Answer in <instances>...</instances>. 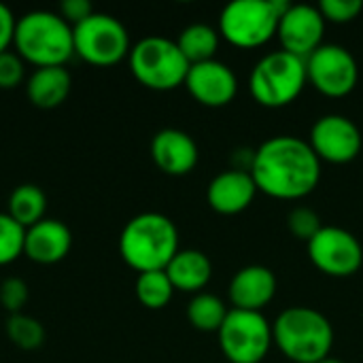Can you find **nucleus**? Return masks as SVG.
<instances>
[{"mask_svg":"<svg viewBox=\"0 0 363 363\" xmlns=\"http://www.w3.org/2000/svg\"><path fill=\"white\" fill-rule=\"evenodd\" d=\"M257 191L277 200H302L321 181V160L308 140L281 134L264 140L249 168Z\"/></svg>","mask_w":363,"mask_h":363,"instance_id":"nucleus-1","label":"nucleus"},{"mask_svg":"<svg viewBox=\"0 0 363 363\" xmlns=\"http://www.w3.org/2000/svg\"><path fill=\"white\" fill-rule=\"evenodd\" d=\"M119 253L138 274L166 270L170 259L179 253V230L174 221L162 213H140L123 225Z\"/></svg>","mask_w":363,"mask_h":363,"instance_id":"nucleus-2","label":"nucleus"},{"mask_svg":"<svg viewBox=\"0 0 363 363\" xmlns=\"http://www.w3.org/2000/svg\"><path fill=\"white\" fill-rule=\"evenodd\" d=\"M15 53L36 68L64 66L74 55L72 26L51 11H30L17 19Z\"/></svg>","mask_w":363,"mask_h":363,"instance_id":"nucleus-3","label":"nucleus"},{"mask_svg":"<svg viewBox=\"0 0 363 363\" xmlns=\"http://www.w3.org/2000/svg\"><path fill=\"white\" fill-rule=\"evenodd\" d=\"M272 338L289 362L317 363L332 353L334 328L323 313L308 306H291L272 323Z\"/></svg>","mask_w":363,"mask_h":363,"instance_id":"nucleus-4","label":"nucleus"},{"mask_svg":"<svg viewBox=\"0 0 363 363\" xmlns=\"http://www.w3.org/2000/svg\"><path fill=\"white\" fill-rule=\"evenodd\" d=\"M306 83V60L281 49L266 53L255 62L249 77V91L257 104L266 108H283L300 98Z\"/></svg>","mask_w":363,"mask_h":363,"instance_id":"nucleus-5","label":"nucleus"},{"mask_svg":"<svg viewBox=\"0 0 363 363\" xmlns=\"http://www.w3.org/2000/svg\"><path fill=\"white\" fill-rule=\"evenodd\" d=\"M287 0H234L219 15V34L238 49H257L272 40Z\"/></svg>","mask_w":363,"mask_h":363,"instance_id":"nucleus-6","label":"nucleus"},{"mask_svg":"<svg viewBox=\"0 0 363 363\" xmlns=\"http://www.w3.org/2000/svg\"><path fill=\"white\" fill-rule=\"evenodd\" d=\"M128 62L134 79L153 91H170L185 85L191 66L181 53L177 40L166 36H147L138 40L130 49Z\"/></svg>","mask_w":363,"mask_h":363,"instance_id":"nucleus-7","label":"nucleus"},{"mask_svg":"<svg viewBox=\"0 0 363 363\" xmlns=\"http://www.w3.org/2000/svg\"><path fill=\"white\" fill-rule=\"evenodd\" d=\"M217 336L219 349L230 363H262L274 345L272 323L253 311L230 308Z\"/></svg>","mask_w":363,"mask_h":363,"instance_id":"nucleus-8","label":"nucleus"},{"mask_svg":"<svg viewBox=\"0 0 363 363\" xmlns=\"http://www.w3.org/2000/svg\"><path fill=\"white\" fill-rule=\"evenodd\" d=\"M74 55L91 66H113L130 55V34L125 26L106 13H94L72 28Z\"/></svg>","mask_w":363,"mask_h":363,"instance_id":"nucleus-9","label":"nucleus"},{"mask_svg":"<svg viewBox=\"0 0 363 363\" xmlns=\"http://www.w3.org/2000/svg\"><path fill=\"white\" fill-rule=\"evenodd\" d=\"M308 83L328 98L349 96L359 81V66L355 55L342 45H321L306 57Z\"/></svg>","mask_w":363,"mask_h":363,"instance_id":"nucleus-10","label":"nucleus"},{"mask_svg":"<svg viewBox=\"0 0 363 363\" xmlns=\"http://www.w3.org/2000/svg\"><path fill=\"white\" fill-rule=\"evenodd\" d=\"M308 257L317 270L334 279L353 277L363 264L362 242L345 228L323 225L319 234L306 242Z\"/></svg>","mask_w":363,"mask_h":363,"instance_id":"nucleus-11","label":"nucleus"},{"mask_svg":"<svg viewBox=\"0 0 363 363\" xmlns=\"http://www.w3.org/2000/svg\"><path fill=\"white\" fill-rule=\"evenodd\" d=\"M308 145L321 162L349 164L362 153V132L347 115L330 113L319 117L311 128Z\"/></svg>","mask_w":363,"mask_h":363,"instance_id":"nucleus-12","label":"nucleus"},{"mask_svg":"<svg viewBox=\"0 0 363 363\" xmlns=\"http://www.w3.org/2000/svg\"><path fill=\"white\" fill-rule=\"evenodd\" d=\"M325 23L328 21L323 19L319 6L291 4L279 19L277 36L281 40V49L306 60L323 45Z\"/></svg>","mask_w":363,"mask_h":363,"instance_id":"nucleus-13","label":"nucleus"},{"mask_svg":"<svg viewBox=\"0 0 363 363\" xmlns=\"http://www.w3.org/2000/svg\"><path fill=\"white\" fill-rule=\"evenodd\" d=\"M185 87L196 102L208 108L228 106L238 94V79L234 70L219 62L208 60L200 64H191L185 77Z\"/></svg>","mask_w":363,"mask_h":363,"instance_id":"nucleus-14","label":"nucleus"},{"mask_svg":"<svg viewBox=\"0 0 363 363\" xmlns=\"http://www.w3.org/2000/svg\"><path fill=\"white\" fill-rule=\"evenodd\" d=\"M198 157L196 140L183 130L164 128L151 140V160L164 174L185 177L196 168Z\"/></svg>","mask_w":363,"mask_h":363,"instance_id":"nucleus-15","label":"nucleus"},{"mask_svg":"<svg viewBox=\"0 0 363 363\" xmlns=\"http://www.w3.org/2000/svg\"><path fill=\"white\" fill-rule=\"evenodd\" d=\"M257 185L249 170H223L219 172L206 189L208 206L219 215H238L251 206L255 200Z\"/></svg>","mask_w":363,"mask_h":363,"instance_id":"nucleus-16","label":"nucleus"},{"mask_svg":"<svg viewBox=\"0 0 363 363\" xmlns=\"http://www.w3.org/2000/svg\"><path fill=\"white\" fill-rule=\"evenodd\" d=\"M277 287L279 283L270 268L257 264L245 266L234 274L228 289L232 308L262 313V308H266L274 300Z\"/></svg>","mask_w":363,"mask_h":363,"instance_id":"nucleus-17","label":"nucleus"},{"mask_svg":"<svg viewBox=\"0 0 363 363\" xmlns=\"http://www.w3.org/2000/svg\"><path fill=\"white\" fill-rule=\"evenodd\" d=\"M70 247H72V234L57 219L45 217L43 221L26 230L23 255L36 264L43 266L57 264L70 253Z\"/></svg>","mask_w":363,"mask_h":363,"instance_id":"nucleus-18","label":"nucleus"},{"mask_svg":"<svg viewBox=\"0 0 363 363\" xmlns=\"http://www.w3.org/2000/svg\"><path fill=\"white\" fill-rule=\"evenodd\" d=\"M166 274L174 291L202 294L213 279V264L208 255L198 249H179V253L166 266Z\"/></svg>","mask_w":363,"mask_h":363,"instance_id":"nucleus-19","label":"nucleus"},{"mask_svg":"<svg viewBox=\"0 0 363 363\" xmlns=\"http://www.w3.org/2000/svg\"><path fill=\"white\" fill-rule=\"evenodd\" d=\"M72 87V77L66 66H47L36 68L26 81V96L36 108H55L60 106Z\"/></svg>","mask_w":363,"mask_h":363,"instance_id":"nucleus-20","label":"nucleus"},{"mask_svg":"<svg viewBox=\"0 0 363 363\" xmlns=\"http://www.w3.org/2000/svg\"><path fill=\"white\" fill-rule=\"evenodd\" d=\"M6 213L21 225V228H32L38 221L45 219L47 213V196L38 185L23 183L15 187L9 196V208Z\"/></svg>","mask_w":363,"mask_h":363,"instance_id":"nucleus-21","label":"nucleus"},{"mask_svg":"<svg viewBox=\"0 0 363 363\" xmlns=\"http://www.w3.org/2000/svg\"><path fill=\"white\" fill-rule=\"evenodd\" d=\"M219 38L221 34L213 26L191 23L179 34L177 45L189 64H200V62L215 60V53L219 49Z\"/></svg>","mask_w":363,"mask_h":363,"instance_id":"nucleus-22","label":"nucleus"},{"mask_svg":"<svg viewBox=\"0 0 363 363\" xmlns=\"http://www.w3.org/2000/svg\"><path fill=\"white\" fill-rule=\"evenodd\" d=\"M230 308L215 294H196L187 304V321L200 332H219Z\"/></svg>","mask_w":363,"mask_h":363,"instance_id":"nucleus-23","label":"nucleus"},{"mask_svg":"<svg viewBox=\"0 0 363 363\" xmlns=\"http://www.w3.org/2000/svg\"><path fill=\"white\" fill-rule=\"evenodd\" d=\"M134 291H136L138 302L149 311H160V308L168 306V302L174 296V287H172L166 270H153V272L138 274Z\"/></svg>","mask_w":363,"mask_h":363,"instance_id":"nucleus-24","label":"nucleus"},{"mask_svg":"<svg viewBox=\"0 0 363 363\" xmlns=\"http://www.w3.org/2000/svg\"><path fill=\"white\" fill-rule=\"evenodd\" d=\"M6 338L21 351H34L45 342V328L38 319L17 313L6 319Z\"/></svg>","mask_w":363,"mask_h":363,"instance_id":"nucleus-25","label":"nucleus"},{"mask_svg":"<svg viewBox=\"0 0 363 363\" xmlns=\"http://www.w3.org/2000/svg\"><path fill=\"white\" fill-rule=\"evenodd\" d=\"M26 228H21L9 213H0V266L13 264L23 255Z\"/></svg>","mask_w":363,"mask_h":363,"instance_id":"nucleus-26","label":"nucleus"},{"mask_svg":"<svg viewBox=\"0 0 363 363\" xmlns=\"http://www.w3.org/2000/svg\"><path fill=\"white\" fill-rule=\"evenodd\" d=\"M287 228H289L291 236H296V238L308 242V240H313V238L319 234V230H321L323 225H321L319 215H317L313 208H308V206H298V208H291V211H289V215H287Z\"/></svg>","mask_w":363,"mask_h":363,"instance_id":"nucleus-27","label":"nucleus"},{"mask_svg":"<svg viewBox=\"0 0 363 363\" xmlns=\"http://www.w3.org/2000/svg\"><path fill=\"white\" fill-rule=\"evenodd\" d=\"M28 298H30V291L23 279L9 277L0 283V304L4 306V311H9V315L23 313Z\"/></svg>","mask_w":363,"mask_h":363,"instance_id":"nucleus-28","label":"nucleus"},{"mask_svg":"<svg viewBox=\"0 0 363 363\" xmlns=\"http://www.w3.org/2000/svg\"><path fill=\"white\" fill-rule=\"evenodd\" d=\"M319 11L325 21L332 23H349L355 17H359L363 11L362 0H323L319 4Z\"/></svg>","mask_w":363,"mask_h":363,"instance_id":"nucleus-29","label":"nucleus"},{"mask_svg":"<svg viewBox=\"0 0 363 363\" xmlns=\"http://www.w3.org/2000/svg\"><path fill=\"white\" fill-rule=\"evenodd\" d=\"M23 77H26L23 60L15 51L0 53V89H13L21 85Z\"/></svg>","mask_w":363,"mask_h":363,"instance_id":"nucleus-30","label":"nucleus"},{"mask_svg":"<svg viewBox=\"0 0 363 363\" xmlns=\"http://www.w3.org/2000/svg\"><path fill=\"white\" fill-rule=\"evenodd\" d=\"M94 6L89 0H64L60 4V17L64 21H68L72 28L79 26L81 21H85L89 15H94Z\"/></svg>","mask_w":363,"mask_h":363,"instance_id":"nucleus-31","label":"nucleus"},{"mask_svg":"<svg viewBox=\"0 0 363 363\" xmlns=\"http://www.w3.org/2000/svg\"><path fill=\"white\" fill-rule=\"evenodd\" d=\"M15 26H17V19L13 17L11 9L0 2V53L11 51L13 38H15Z\"/></svg>","mask_w":363,"mask_h":363,"instance_id":"nucleus-32","label":"nucleus"},{"mask_svg":"<svg viewBox=\"0 0 363 363\" xmlns=\"http://www.w3.org/2000/svg\"><path fill=\"white\" fill-rule=\"evenodd\" d=\"M317 363H345V362H340V359H336V357H325V359H321V362H317Z\"/></svg>","mask_w":363,"mask_h":363,"instance_id":"nucleus-33","label":"nucleus"}]
</instances>
